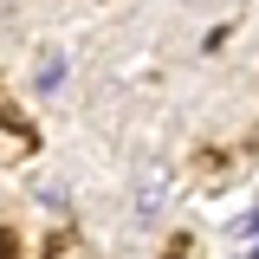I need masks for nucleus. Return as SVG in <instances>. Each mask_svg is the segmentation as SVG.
<instances>
[{
  "label": "nucleus",
  "instance_id": "nucleus-1",
  "mask_svg": "<svg viewBox=\"0 0 259 259\" xmlns=\"http://www.w3.org/2000/svg\"><path fill=\"white\" fill-rule=\"evenodd\" d=\"M59 84H65V59H46V65H39V78H32V91H46V97H52Z\"/></svg>",
  "mask_w": 259,
  "mask_h": 259
},
{
  "label": "nucleus",
  "instance_id": "nucleus-2",
  "mask_svg": "<svg viewBox=\"0 0 259 259\" xmlns=\"http://www.w3.org/2000/svg\"><path fill=\"white\" fill-rule=\"evenodd\" d=\"M240 233H246V240H259V207L246 214V221H240Z\"/></svg>",
  "mask_w": 259,
  "mask_h": 259
},
{
  "label": "nucleus",
  "instance_id": "nucleus-3",
  "mask_svg": "<svg viewBox=\"0 0 259 259\" xmlns=\"http://www.w3.org/2000/svg\"><path fill=\"white\" fill-rule=\"evenodd\" d=\"M253 259H259V240H253Z\"/></svg>",
  "mask_w": 259,
  "mask_h": 259
}]
</instances>
